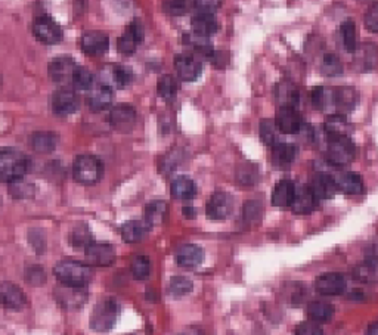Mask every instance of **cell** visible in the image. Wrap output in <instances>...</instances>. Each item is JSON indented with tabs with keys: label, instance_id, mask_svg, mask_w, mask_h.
Here are the masks:
<instances>
[{
	"label": "cell",
	"instance_id": "30bf717a",
	"mask_svg": "<svg viewBox=\"0 0 378 335\" xmlns=\"http://www.w3.org/2000/svg\"><path fill=\"white\" fill-rule=\"evenodd\" d=\"M0 304L9 311H21L27 306V297L15 283L0 282Z\"/></svg>",
	"mask_w": 378,
	"mask_h": 335
},
{
	"label": "cell",
	"instance_id": "4fadbf2b",
	"mask_svg": "<svg viewBox=\"0 0 378 335\" xmlns=\"http://www.w3.org/2000/svg\"><path fill=\"white\" fill-rule=\"evenodd\" d=\"M55 299L65 308H79L87 302V292L85 287L61 285L55 290Z\"/></svg>",
	"mask_w": 378,
	"mask_h": 335
},
{
	"label": "cell",
	"instance_id": "ac0fdd59",
	"mask_svg": "<svg viewBox=\"0 0 378 335\" xmlns=\"http://www.w3.org/2000/svg\"><path fill=\"white\" fill-rule=\"evenodd\" d=\"M108 45V36L102 31H89L82 37V50L90 57L106 54Z\"/></svg>",
	"mask_w": 378,
	"mask_h": 335
},
{
	"label": "cell",
	"instance_id": "f907efd6",
	"mask_svg": "<svg viewBox=\"0 0 378 335\" xmlns=\"http://www.w3.org/2000/svg\"><path fill=\"white\" fill-rule=\"evenodd\" d=\"M237 179H238V182L244 186L254 185L256 180H257V170L252 164H245L238 170Z\"/></svg>",
	"mask_w": 378,
	"mask_h": 335
},
{
	"label": "cell",
	"instance_id": "c3c4849f",
	"mask_svg": "<svg viewBox=\"0 0 378 335\" xmlns=\"http://www.w3.org/2000/svg\"><path fill=\"white\" fill-rule=\"evenodd\" d=\"M262 204L259 201H249L244 205V218L249 223H257L262 218Z\"/></svg>",
	"mask_w": 378,
	"mask_h": 335
},
{
	"label": "cell",
	"instance_id": "e575fe53",
	"mask_svg": "<svg viewBox=\"0 0 378 335\" xmlns=\"http://www.w3.org/2000/svg\"><path fill=\"white\" fill-rule=\"evenodd\" d=\"M94 242V235L86 225H77L70 232V244L74 248H87Z\"/></svg>",
	"mask_w": 378,
	"mask_h": 335
},
{
	"label": "cell",
	"instance_id": "ab89813d",
	"mask_svg": "<svg viewBox=\"0 0 378 335\" xmlns=\"http://www.w3.org/2000/svg\"><path fill=\"white\" fill-rule=\"evenodd\" d=\"M342 31V37L344 42V47L347 52H355L356 50V25L351 20H347L342 24L340 27Z\"/></svg>",
	"mask_w": 378,
	"mask_h": 335
},
{
	"label": "cell",
	"instance_id": "d4e9b609",
	"mask_svg": "<svg viewBox=\"0 0 378 335\" xmlns=\"http://www.w3.org/2000/svg\"><path fill=\"white\" fill-rule=\"evenodd\" d=\"M334 180L337 189L347 195H359L363 192V180L356 173H342L334 177Z\"/></svg>",
	"mask_w": 378,
	"mask_h": 335
},
{
	"label": "cell",
	"instance_id": "d6a6232c",
	"mask_svg": "<svg viewBox=\"0 0 378 335\" xmlns=\"http://www.w3.org/2000/svg\"><path fill=\"white\" fill-rule=\"evenodd\" d=\"M58 145V136L52 132H36L31 136V148L38 154H49Z\"/></svg>",
	"mask_w": 378,
	"mask_h": 335
},
{
	"label": "cell",
	"instance_id": "f35d334b",
	"mask_svg": "<svg viewBox=\"0 0 378 335\" xmlns=\"http://www.w3.org/2000/svg\"><path fill=\"white\" fill-rule=\"evenodd\" d=\"M194 8V0H164L163 9L166 14L180 17L185 15Z\"/></svg>",
	"mask_w": 378,
	"mask_h": 335
},
{
	"label": "cell",
	"instance_id": "8fae6325",
	"mask_svg": "<svg viewBox=\"0 0 378 335\" xmlns=\"http://www.w3.org/2000/svg\"><path fill=\"white\" fill-rule=\"evenodd\" d=\"M233 209V200L226 192H215L207 202V216L213 221H224Z\"/></svg>",
	"mask_w": 378,
	"mask_h": 335
},
{
	"label": "cell",
	"instance_id": "8992f818",
	"mask_svg": "<svg viewBox=\"0 0 378 335\" xmlns=\"http://www.w3.org/2000/svg\"><path fill=\"white\" fill-rule=\"evenodd\" d=\"M33 34L38 42L45 45H55L62 40V29L49 15L37 17L33 22Z\"/></svg>",
	"mask_w": 378,
	"mask_h": 335
},
{
	"label": "cell",
	"instance_id": "603a6c76",
	"mask_svg": "<svg viewBox=\"0 0 378 335\" xmlns=\"http://www.w3.org/2000/svg\"><path fill=\"white\" fill-rule=\"evenodd\" d=\"M176 263L184 267H195L204 260V251L194 244H185L176 251Z\"/></svg>",
	"mask_w": 378,
	"mask_h": 335
},
{
	"label": "cell",
	"instance_id": "52a82bcc",
	"mask_svg": "<svg viewBox=\"0 0 378 335\" xmlns=\"http://www.w3.org/2000/svg\"><path fill=\"white\" fill-rule=\"evenodd\" d=\"M75 68L77 64L71 57H58L49 64V75L52 80L64 87L71 83Z\"/></svg>",
	"mask_w": 378,
	"mask_h": 335
},
{
	"label": "cell",
	"instance_id": "db71d44e",
	"mask_svg": "<svg viewBox=\"0 0 378 335\" xmlns=\"http://www.w3.org/2000/svg\"><path fill=\"white\" fill-rule=\"evenodd\" d=\"M294 335H324V331L317 322H302L296 327Z\"/></svg>",
	"mask_w": 378,
	"mask_h": 335
},
{
	"label": "cell",
	"instance_id": "9c48e42d",
	"mask_svg": "<svg viewBox=\"0 0 378 335\" xmlns=\"http://www.w3.org/2000/svg\"><path fill=\"white\" fill-rule=\"evenodd\" d=\"M136 123V111L133 107L127 104H120L111 110L110 112V124L117 132L127 133L133 128Z\"/></svg>",
	"mask_w": 378,
	"mask_h": 335
},
{
	"label": "cell",
	"instance_id": "e0dca14e",
	"mask_svg": "<svg viewBox=\"0 0 378 335\" xmlns=\"http://www.w3.org/2000/svg\"><path fill=\"white\" fill-rule=\"evenodd\" d=\"M318 202V198L309 186H296L294 198L290 207L294 214H310L317 209Z\"/></svg>",
	"mask_w": 378,
	"mask_h": 335
},
{
	"label": "cell",
	"instance_id": "9a60e30c",
	"mask_svg": "<svg viewBox=\"0 0 378 335\" xmlns=\"http://www.w3.org/2000/svg\"><path fill=\"white\" fill-rule=\"evenodd\" d=\"M275 124L281 133L296 135L300 132V128H302L303 121H302V117H300V114L296 111V108L279 107L277 112Z\"/></svg>",
	"mask_w": 378,
	"mask_h": 335
},
{
	"label": "cell",
	"instance_id": "4316f807",
	"mask_svg": "<svg viewBox=\"0 0 378 335\" xmlns=\"http://www.w3.org/2000/svg\"><path fill=\"white\" fill-rule=\"evenodd\" d=\"M219 30V22L213 14H201L198 12L197 15L192 18V31L197 36L210 37Z\"/></svg>",
	"mask_w": 378,
	"mask_h": 335
},
{
	"label": "cell",
	"instance_id": "680465c9",
	"mask_svg": "<svg viewBox=\"0 0 378 335\" xmlns=\"http://www.w3.org/2000/svg\"><path fill=\"white\" fill-rule=\"evenodd\" d=\"M0 84H2V77H0Z\"/></svg>",
	"mask_w": 378,
	"mask_h": 335
},
{
	"label": "cell",
	"instance_id": "7402d4cb",
	"mask_svg": "<svg viewBox=\"0 0 378 335\" xmlns=\"http://www.w3.org/2000/svg\"><path fill=\"white\" fill-rule=\"evenodd\" d=\"M294 192H296V185L291 182V180L289 179L279 180V182L275 185V189H273L272 204L278 209L290 207L294 198Z\"/></svg>",
	"mask_w": 378,
	"mask_h": 335
},
{
	"label": "cell",
	"instance_id": "681fc988",
	"mask_svg": "<svg viewBox=\"0 0 378 335\" xmlns=\"http://www.w3.org/2000/svg\"><path fill=\"white\" fill-rule=\"evenodd\" d=\"M355 278L361 282H372L375 281V276H377V269H375V265L372 263H363V265H359L355 272H354Z\"/></svg>",
	"mask_w": 378,
	"mask_h": 335
},
{
	"label": "cell",
	"instance_id": "5b68a950",
	"mask_svg": "<svg viewBox=\"0 0 378 335\" xmlns=\"http://www.w3.org/2000/svg\"><path fill=\"white\" fill-rule=\"evenodd\" d=\"M356 148L349 136H328L327 158L328 163L337 167H343L355 160Z\"/></svg>",
	"mask_w": 378,
	"mask_h": 335
},
{
	"label": "cell",
	"instance_id": "f546056e",
	"mask_svg": "<svg viewBox=\"0 0 378 335\" xmlns=\"http://www.w3.org/2000/svg\"><path fill=\"white\" fill-rule=\"evenodd\" d=\"M306 315L312 322H328L334 316V306L327 302H312L306 307Z\"/></svg>",
	"mask_w": 378,
	"mask_h": 335
},
{
	"label": "cell",
	"instance_id": "836d02e7",
	"mask_svg": "<svg viewBox=\"0 0 378 335\" xmlns=\"http://www.w3.org/2000/svg\"><path fill=\"white\" fill-rule=\"evenodd\" d=\"M168 205L164 201H152L145 209V222L150 226L163 225L167 218Z\"/></svg>",
	"mask_w": 378,
	"mask_h": 335
},
{
	"label": "cell",
	"instance_id": "f1b7e54d",
	"mask_svg": "<svg viewBox=\"0 0 378 335\" xmlns=\"http://www.w3.org/2000/svg\"><path fill=\"white\" fill-rule=\"evenodd\" d=\"M150 229L145 221H129L122 226V237L126 242H139L148 235Z\"/></svg>",
	"mask_w": 378,
	"mask_h": 335
},
{
	"label": "cell",
	"instance_id": "ba28073f",
	"mask_svg": "<svg viewBox=\"0 0 378 335\" xmlns=\"http://www.w3.org/2000/svg\"><path fill=\"white\" fill-rule=\"evenodd\" d=\"M86 260L90 266H111L115 262V250L106 242H92L86 248Z\"/></svg>",
	"mask_w": 378,
	"mask_h": 335
},
{
	"label": "cell",
	"instance_id": "bcb514c9",
	"mask_svg": "<svg viewBox=\"0 0 378 335\" xmlns=\"http://www.w3.org/2000/svg\"><path fill=\"white\" fill-rule=\"evenodd\" d=\"M322 73L325 75H338L343 73V64L340 61V58L333 55V54H328L325 55L324 59H322Z\"/></svg>",
	"mask_w": 378,
	"mask_h": 335
},
{
	"label": "cell",
	"instance_id": "3957f363",
	"mask_svg": "<svg viewBox=\"0 0 378 335\" xmlns=\"http://www.w3.org/2000/svg\"><path fill=\"white\" fill-rule=\"evenodd\" d=\"M120 315V306L114 297L102 299L90 315V328L98 332H107L114 328Z\"/></svg>",
	"mask_w": 378,
	"mask_h": 335
},
{
	"label": "cell",
	"instance_id": "11a10c76",
	"mask_svg": "<svg viewBox=\"0 0 378 335\" xmlns=\"http://www.w3.org/2000/svg\"><path fill=\"white\" fill-rule=\"evenodd\" d=\"M365 25H367V29L372 33L378 31V6L377 5H372L370 10L367 12V15H365Z\"/></svg>",
	"mask_w": 378,
	"mask_h": 335
},
{
	"label": "cell",
	"instance_id": "f6af8a7d",
	"mask_svg": "<svg viewBox=\"0 0 378 335\" xmlns=\"http://www.w3.org/2000/svg\"><path fill=\"white\" fill-rule=\"evenodd\" d=\"M151 272V263L147 255H136L132 260V275L135 279H145Z\"/></svg>",
	"mask_w": 378,
	"mask_h": 335
},
{
	"label": "cell",
	"instance_id": "83f0119b",
	"mask_svg": "<svg viewBox=\"0 0 378 335\" xmlns=\"http://www.w3.org/2000/svg\"><path fill=\"white\" fill-rule=\"evenodd\" d=\"M170 192L175 200H192L195 194H197V186H195V182L191 177L179 176L172 182Z\"/></svg>",
	"mask_w": 378,
	"mask_h": 335
},
{
	"label": "cell",
	"instance_id": "ee69618b",
	"mask_svg": "<svg viewBox=\"0 0 378 335\" xmlns=\"http://www.w3.org/2000/svg\"><path fill=\"white\" fill-rule=\"evenodd\" d=\"M194 288V283L191 279L185 276H173L170 281L168 290L175 295V297H184V295L189 294Z\"/></svg>",
	"mask_w": 378,
	"mask_h": 335
},
{
	"label": "cell",
	"instance_id": "2e32d148",
	"mask_svg": "<svg viewBox=\"0 0 378 335\" xmlns=\"http://www.w3.org/2000/svg\"><path fill=\"white\" fill-rule=\"evenodd\" d=\"M143 40V27L139 21H133L126 29L124 34L117 40V49L123 55L133 54L138 45Z\"/></svg>",
	"mask_w": 378,
	"mask_h": 335
},
{
	"label": "cell",
	"instance_id": "b9f144b4",
	"mask_svg": "<svg viewBox=\"0 0 378 335\" xmlns=\"http://www.w3.org/2000/svg\"><path fill=\"white\" fill-rule=\"evenodd\" d=\"M185 42L187 45L197 54H210L212 52V43L208 42V37L197 36V34H187L185 36Z\"/></svg>",
	"mask_w": 378,
	"mask_h": 335
},
{
	"label": "cell",
	"instance_id": "5bb4252c",
	"mask_svg": "<svg viewBox=\"0 0 378 335\" xmlns=\"http://www.w3.org/2000/svg\"><path fill=\"white\" fill-rule=\"evenodd\" d=\"M175 68L180 80L194 82L201 75V62L189 54H180L175 57Z\"/></svg>",
	"mask_w": 378,
	"mask_h": 335
},
{
	"label": "cell",
	"instance_id": "7c38bea8",
	"mask_svg": "<svg viewBox=\"0 0 378 335\" xmlns=\"http://www.w3.org/2000/svg\"><path fill=\"white\" fill-rule=\"evenodd\" d=\"M79 108V96L68 86L61 87L52 99V110L58 115H68Z\"/></svg>",
	"mask_w": 378,
	"mask_h": 335
},
{
	"label": "cell",
	"instance_id": "7bdbcfd3",
	"mask_svg": "<svg viewBox=\"0 0 378 335\" xmlns=\"http://www.w3.org/2000/svg\"><path fill=\"white\" fill-rule=\"evenodd\" d=\"M157 90H159V95L163 99H172L177 92V82H176L175 77L168 75V74L160 77Z\"/></svg>",
	"mask_w": 378,
	"mask_h": 335
},
{
	"label": "cell",
	"instance_id": "277c9868",
	"mask_svg": "<svg viewBox=\"0 0 378 335\" xmlns=\"http://www.w3.org/2000/svg\"><path fill=\"white\" fill-rule=\"evenodd\" d=\"M102 174L103 165L98 157L85 154V156H79L74 160L73 176L79 184L95 185L96 182H99Z\"/></svg>",
	"mask_w": 378,
	"mask_h": 335
},
{
	"label": "cell",
	"instance_id": "ffe728a7",
	"mask_svg": "<svg viewBox=\"0 0 378 335\" xmlns=\"http://www.w3.org/2000/svg\"><path fill=\"white\" fill-rule=\"evenodd\" d=\"M111 102H112V89L110 86L99 84L90 89V94L87 96V105L92 111L95 112L106 111L107 108H110Z\"/></svg>",
	"mask_w": 378,
	"mask_h": 335
},
{
	"label": "cell",
	"instance_id": "44dd1931",
	"mask_svg": "<svg viewBox=\"0 0 378 335\" xmlns=\"http://www.w3.org/2000/svg\"><path fill=\"white\" fill-rule=\"evenodd\" d=\"M314 192L315 197L319 200H330L335 195L337 186H335V180L333 176L327 173H319L312 180V185L309 186Z\"/></svg>",
	"mask_w": 378,
	"mask_h": 335
},
{
	"label": "cell",
	"instance_id": "7a4b0ae2",
	"mask_svg": "<svg viewBox=\"0 0 378 335\" xmlns=\"http://www.w3.org/2000/svg\"><path fill=\"white\" fill-rule=\"evenodd\" d=\"M54 274L62 285L70 287H86L94 276L92 269L87 265L74 260L59 262L54 269Z\"/></svg>",
	"mask_w": 378,
	"mask_h": 335
},
{
	"label": "cell",
	"instance_id": "cb8c5ba5",
	"mask_svg": "<svg viewBox=\"0 0 378 335\" xmlns=\"http://www.w3.org/2000/svg\"><path fill=\"white\" fill-rule=\"evenodd\" d=\"M358 104V92L354 87H337L334 89V107L338 114L349 112Z\"/></svg>",
	"mask_w": 378,
	"mask_h": 335
},
{
	"label": "cell",
	"instance_id": "d6986e66",
	"mask_svg": "<svg viewBox=\"0 0 378 335\" xmlns=\"http://www.w3.org/2000/svg\"><path fill=\"white\" fill-rule=\"evenodd\" d=\"M315 288L322 295H340L346 290V279L342 274H325L317 279Z\"/></svg>",
	"mask_w": 378,
	"mask_h": 335
},
{
	"label": "cell",
	"instance_id": "4dcf8cb0",
	"mask_svg": "<svg viewBox=\"0 0 378 335\" xmlns=\"http://www.w3.org/2000/svg\"><path fill=\"white\" fill-rule=\"evenodd\" d=\"M324 128L328 136H349L351 132V124L343 114H333L325 120Z\"/></svg>",
	"mask_w": 378,
	"mask_h": 335
},
{
	"label": "cell",
	"instance_id": "8d00e7d4",
	"mask_svg": "<svg viewBox=\"0 0 378 335\" xmlns=\"http://www.w3.org/2000/svg\"><path fill=\"white\" fill-rule=\"evenodd\" d=\"M278 127L275 124V121L272 120H262L260 121V127H259V133H260V139L263 140V144L268 147H273L278 144Z\"/></svg>",
	"mask_w": 378,
	"mask_h": 335
},
{
	"label": "cell",
	"instance_id": "6f0895ef",
	"mask_svg": "<svg viewBox=\"0 0 378 335\" xmlns=\"http://www.w3.org/2000/svg\"><path fill=\"white\" fill-rule=\"evenodd\" d=\"M367 335H378V324H375V322L374 324H371L367 331Z\"/></svg>",
	"mask_w": 378,
	"mask_h": 335
},
{
	"label": "cell",
	"instance_id": "9f6ffc18",
	"mask_svg": "<svg viewBox=\"0 0 378 335\" xmlns=\"http://www.w3.org/2000/svg\"><path fill=\"white\" fill-rule=\"evenodd\" d=\"M184 214H185L187 217H189V218L195 217V210H194L192 205H185V207H184Z\"/></svg>",
	"mask_w": 378,
	"mask_h": 335
},
{
	"label": "cell",
	"instance_id": "74e56055",
	"mask_svg": "<svg viewBox=\"0 0 378 335\" xmlns=\"http://www.w3.org/2000/svg\"><path fill=\"white\" fill-rule=\"evenodd\" d=\"M110 79L115 87L119 89L127 87L133 80L132 68H129L126 66H114L110 71Z\"/></svg>",
	"mask_w": 378,
	"mask_h": 335
},
{
	"label": "cell",
	"instance_id": "7dc6e473",
	"mask_svg": "<svg viewBox=\"0 0 378 335\" xmlns=\"http://www.w3.org/2000/svg\"><path fill=\"white\" fill-rule=\"evenodd\" d=\"M9 191H10V195L14 198H29L33 195V186L27 182H24L22 179L10 182Z\"/></svg>",
	"mask_w": 378,
	"mask_h": 335
},
{
	"label": "cell",
	"instance_id": "6da1fadb",
	"mask_svg": "<svg viewBox=\"0 0 378 335\" xmlns=\"http://www.w3.org/2000/svg\"><path fill=\"white\" fill-rule=\"evenodd\" d=\"M30 160L24 152L17 149L0 151V182L10 184L22 179L29 172Z\"/></svg>",
	"mask_w": 378,
	"mask_h": 335
},
{
	"label": "cell",
	"instance_id": "484cf974",
	"mask_svg": "<svg viewBox=\"0 0 378 335\" xmlns=\"http://www.w3.org/2000/svg\"><path fill=\"white\" fill-rule=\"evenodd\" d=\"M297 156V148L291 144H281L278 142L277 145L272 147V152H270V161L273 165L281 167H289L294 158Z\"/></svg>",
	"mask_w": 378,
	"mask_h": 335
},
{
	"label": "cell",
	"instance_id": "d590c367",
	"mask_svg": "<svg viewBox=\"0 0 378 335\" xmlns=\"http://www.w3.org/2000/svg\"><path fill=\"white\" fill-rule=\"evenodd\" d=\"M312 104L319 111H327L334 107V89L317 87L312 94Z\"/></svg>",
	"mask_w": 378,
	"mask_h": 335
},
{
	"label": "cell",
	"instance_id": "f5cc1de1",
	"mask_svg": "<svg viewBox=\"0 0 378 335\" xmlns=\"http://www.w3.org/2000/svg\"><path fill=\"white\" fill-rule=\"evenodd\" d=\"M224 0H194V8L198 9L201 14H215L221 6Z\"/></svg>",
	"mask_w": 378,
	"mask_h": 335
},
{
	"label": "cell",
	"instance_id": "1f68e13d",
	"mask_svg": "<svg viewBox=\"0 0 378 335\" xmlns=\"http://www.w3.org/2000/svg\"><path fill=\"white\" fill-rule=\"evenodd\" d=\"M298 90L290 82H281L275 89V98L281 107H293L296 108L298 102Z\"/></svg>",
	"mask_w": 378,
	"mask_h": 335
},
{
	"label": "cell",
	"instance_id": "60d3db41",
	"mask_svg": "<svg viewBox=\"0 0 378 335\" xmlns=\"http://www.w3.org/2000/svg\"><path fill=\"white\" fill-rule=\"evenodd\" d=\"M71 84L79 90H90L94 87V74L87 68L77 67L73 74Z\"/></svg>",
	"mask_w": 378,
	"mask_h": 335
},
{
	"label": "cell",
	"instance_id": "816d5d0a",
	"mask_svg": "<svg viewBox=\"0 0 378 335\" xmlns=\"http://www.w3.org/2000/svg\"><path fill=\"white\" fill-rule=\"evenodd\" d=\"M25 279H27V282L31 283V285H42L46 281V275L41 266H30L25 270Z\"/></svg>",
	"mask_w": 378,
	"mask_h": 335
}]
</instances>
